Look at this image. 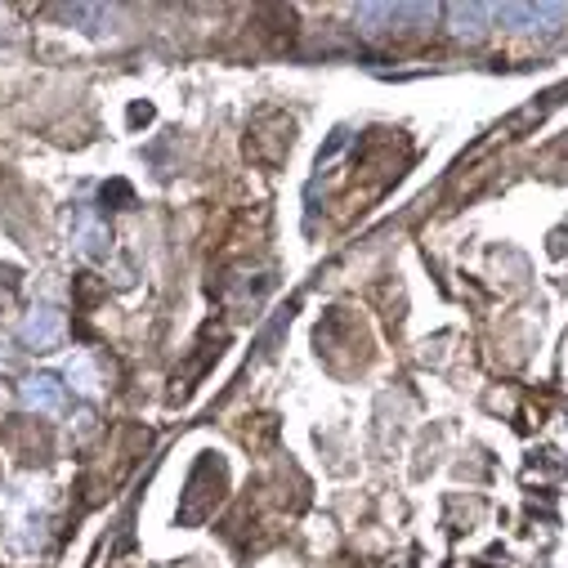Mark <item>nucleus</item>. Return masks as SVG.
<instances>
[{
    "label": "nucleus",
    "mask_w": 568,
    "mask_h": 568,
    "mask_svg": "<svg viewBox=\"0 0 568 568\" xmlns=\"http://www.w3.org/2000/svg\"><path fill=\"white\" fill-rule=\"evenodd\" d=\"M493 19H501L514 32H555L568 19V10L564 5H514V0H506V5H493Z\"/></svg>",
    "instance_id": "nucleus-1"
},
{
    "label": "nucleus",
    "mask_w": 568,
    "mask_h": 568,
    "mask_svg": "<svg viewBox=\"0 0 568 568\" xmlns=\"http://www.w3.org/2000/svg\"><path fill=\"white\" fill-rule=\"evenodd\" d=\"M19 336H23V345H32V350H55V345L63 341V313H59L55 305H36V309L23 318Z\"/></svg>",
    "instance_id": "nucleus-2"
},
{
    "label": "nucleus",
    "mask_w": 568,
    "mask_h": 568,
    "mask_svg": "<svg viewBox=\"0 0 568 568\" xmlns=\"http://www.w3.org/2000/svg\"><path fill=\"white\" fill-rule=\"evenodd\" d=\"M19 403H23L27 412H63V386H59V376H50V371L27 376V381L19 386Z\"/></svg>",
    "instance_id": "nucleus-3"
},
{
    "label": "nucleus",
    "mask_w": 568,
    "mask_h": 568,
    "mask_svg": "<svg viewBox=\"0 0 568 568\" xmlns=\"http://www.w3.org/2000/svg\"><path fill=\"white\" fill-rule=\"evenodd\" d=\"M68 238H72V247H76L81 256H99V251L108 247V224L94 215V206H81V211L72 215V224H68Z\"/></svg>",
    "instance_id": "nucleus-4"
},
{
    "label": "nucleus",
    "mask_w": 568,
    "mask_h": 568,
    "mask_svg": "<svg viewBox=\"0 0 568 568\" xmlns=\"http://www.w3.org/2000/svg\"><path fill=\"white\" fill-rule=\"evenodd\" d=\"M448 19H452V36L480 40L488 32L484 19H493V5H448Z\"/></svg>",
    "instance_id": "nucleus-5"
},
{
    "label": "nucleus",
    "mask_w": 568,
    "mask_h": 568,
    "mask_svg": "<svg viewBox=\"0 0 568 568\" xmlns=\"http://www.w3.org/2000/svg\"><path fill=\"white\" fill-rule=\"evenodd\" d=\"M68 386L72 390H81V394H94L104 386V371H99V363H94L90 354H76L72 363H68Z\"/></svg>",
    "instance_id": "nucleus-6"
},
{
    "label": "nucleus",
    "mask_w": 568,
    "mask_h": 568,
    "mask_svg": "<svg viewBox=\"0 0 568 568\" xmlns=\"http://www.w3.org/2000/svg\"><path fill=\"white\" fill-rule=\"evenodd\" d=\"M63 19H72V23H113V10H104V5H72V10H63Z\"/></svg>",
    "instance_id": "nucleus-7"
},
{
    "label": "nucleus",
    "mask_w": 568,
    "mask_h": 568,
    "mask_svg": "<svg viewBox=\"0 0 568 568\" xmlns=\"http://www.w3.org/2000/svg\"><path fill=\"white\" fill-rule=\"evenodd\" d=\"M10 363V354H5V341H0V367H5Z\"/></svg>",
    "instance_id": "nucleus-8"
}]
</instances>
